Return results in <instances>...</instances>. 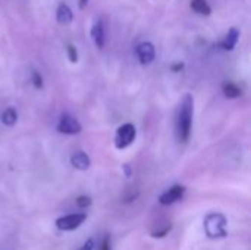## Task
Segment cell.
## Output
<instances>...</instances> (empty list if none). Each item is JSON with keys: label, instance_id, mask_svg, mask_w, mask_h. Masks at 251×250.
<instances>
[{"label": "cell", "instance_id": "6da1fadb", "mask_svg": "<svg viewBox=\"0 0 251 250\" xmlns=\"http://www.w3.org/2000/svg\"><path fill=\"white\" fill-rule=\"evenodd\" d=\"M193 112H194V100L191 94H185L176 119V134L181 143H185L190 139L191 134V125H193Z\"/></svg>", "mask_w": 251, "mask_h": 250}, {"label": "cell", "instance_id": "7a4b0ae2", "mask_svg": "<svg viewBox=\"0 0 251 250\" xmlns=\"http://www.w3.org/2000/svg\"><path fill=\"white\" fill-rule=\"evenodd\" d=\"M228 220L222 214H210L204 220V231L210 239H221L228 234Z\"/></svg>", "mask_w": 251, "mask_h": 250}, {"label": "cell", "instance_id": "3957f363", "mask_svg": "<svg viewBox=\"0 0 251 250\" xmlns=\"http://www.w3.org/2000/svg\"><path fill=\"white\" fill-rule=\"evenodd\" d=\"M137 131L132 124H124L118 128L115 136V146L116 149H125L131 146V143L135 140Z\"/></svg>", "mask_w": 251, "mask_h": 250}, {"label": "cell", "instance_id": "277c9868", "mask_svg": "<svg viewBox=\"0 0 251 250\" xmlns=\"http://www.w3.org/2000/svg\"><path fill=\"white\" fill-rule=\"evenodd\" d=\"M85 220H87L85 214H72V215L60 217L59 220H56V228L60 231H72L78 228Z\"/></svg>", "mask_w": 251, "mask_h": 250}, {"label": "cell", "instance_id": "5b68a950", "mask_svg": "<svg viewBox=\"0 0 251 250\" xmlns=\"http://www.w3.org/2000/svg\"><path fill=\"white\" fill-rule=\"evenodd\" d=\"M82 130L81 124L78 122V119H75L74 116L65 113L60 116V121L57 124V131L62 133V134H69V136H74V134H79Z\"/></svg>", "mask_w": 251, "mask_h": 250}, {"label": "cell", "instance_id": "8992f818", "mask_svg": "<svg viewBox=\"0 0 251 250\" xmlns=\"http://www.w3.org/2000/svg\"><path fill=\"white\" fill-rule=\"evenodd\" d=\"M184 193H185V187L184 186H174V187H171L169 190H166L159 197V202H160V205H165V206L174 205L175 202H178V200L182 199Z\"/></svg>", "mask_w": 251, "mask_h": 250}, {"label": "cell", "instance_id": "52a82bcc", "mask_svg": "<svg viewBox=\"0 0 251 250\" xmlns=\"http://www.w3.org/2000/svg\"><path fill=\"white\" fill-rule=\"evenodd\" d=\"M137 56L140 59V62L143 65H149L154 60V56H156V50H154V46L149 41H144L141 43L138 47H137Z\"/></svg>", "mask_w": 251, "mask_h": 250}, {"label": "cell", "instance_id": "ba28073f", "mask_svg": "<svg viewBox=\"0 0 251 250\" xmlns=\"http://www.w3.org/2000/svg\"><path fill=\"white\" fill-rule=\"evenodd\" d=\"M91 38H93L97 49L104 47V25H103L101 19L96 21L94 25L91 27Z\"/></svg>", "mask_w": 251, "mask_h": 250}, {"label": "cell", "instance_id": "9c48e42d", "mask_svg": "<svg viewBox=\"0 0 251 250\" xmlns=\"http://www.w3.org/2000/svg\"><path fill=\"white\" fill-rule=\"evenodd\" d=\"M71 164L74 168L79 169V171H87L91 165V161H90V156L85 153V152H75L72 156H71Z\"/></svg>", "mask_w": 251, "mask_h": 250}, {"label": "cell", "instance_id": "30bf717a", "mask_svg": "<svg viewBox=\"0 0 251 250\" xmlns=\"http://www.w3.org/2000/svg\"><path fill=\"white\" fill-rule=\"evenodd\" d=\"M56 21L60 25H69L74 21V13L71 10V7L65 3H60L57 10H56Z\"/></svg>", "mask_w": 251, "mask_h": 250}, {"label": "cell", "instance_id": "8fae6325", "mask_svg": "<svg viewBox=\"0 0 251 250\" xmlns=\"http://www.w3.org/2000/svg\"><path fill=\"white\" fill-rule=\"evenodd\" d=\"M238 38H240V31L237 28H231L228 31V34L225 35V40L221 43V46L225 49V50H232L237 43H238Z\"/></svg>", "mask_w": 251, "mask_h": 250}, {"label": "cell", "instance_id": "7c38bea8", "mask_svg": "<svg viewBox=\"0 0 251 250\" xmlns=\"http://www.w3.org/2000/svg\"><path fill=\"white\" fill-rule=\"evenodd\" d=\"M191 9L196 10L197 13L206 15V16H209V15L212 13V9H210L207 0H193V1H191Z\"/></svg>", "mask_w": 251, "mask_h": 250}, {"label": "cell", "instance_id": "4fadbf2b", "mask_svg": "<svg viewBox=\"0 0 251 250\" xmlns=\"http://www.w3.org/2000/svg\"><path fill=\"white\" fill-rule=\"evenodd\" d=\"M18 121V113L13 108H7L3 113H1V122L7 127H13Z\"/></svg>", "mask_w": 251, "mask_h": 250}, {"label": "cell", "instance_id": "5bb4252c", "mask_svg": "<svg viewBox=\"0 0 251 250\" xmlns=\"http://www.w3.org/2000/svg\"><path fill=\"white\" fill-rule=\"evenodd\" d=\"M224 94L228 99H237V97L241 96V90L235 84H232V83H225L224 84Z\"/></svg>", "mask_w": 251, "mask_h": 250}, {"label": "cell", "instance_id": "9a60e30c", "mask_svg": "<svg viewBox=\"0 0 251 250\" xmlns=\"http://www.w3.org/2000/svg\"><path fill=\"white\" fill-rule=\"evenodd\" d=\"M171 230H172V224L166 225L165 228H162V230H159V231H156V233H151V237H153V239H162V237L168 236V234L171 233Z\"/></svg>", "mask_w": 251, "mask_h": 250}, {"label": "cell", "instance_id": "2e32d148", "mask_svg": "<svg viewBox=\"0 0 251 250\" xmlns=\"http://www.w3.org/2000/svg\"><path fill=\"white\" fill-rule=\"evenodd\" d=\"M68 57L72 63H76L78 62V52H76V47L75 46H68Z\"/></svg>", "mask_w": 251, "mask_h": 250}, {"label": "cell", "instance_id": "e0dca14e", "mask_svg": "<svg viewBox=\"0 0 251 250\" xmlns=\"http://www.w3.org/2000/svg\"><path fill=\"white\" fill-rule=\"evenodd\" d=\"M76 205L79 206V208H88L90 205H91V197H88V196H79L78 199H76Z\"/></svg>", "mask_w": 251, "mask_h": 250}, {"label": "cell", "instance_id": "ac0fdd59", "mask_svg": "<svg viewBox=\"0 0 251 250\" xmlns=\"http://www.w3.org/2000/svg\"><path fill=\"white\" fill-rule=\"evenodd\" d=\"M32 84H34L35 88H41L43 87V77L37 71L32 72Z\"/></svg>", "mask_w": 251, "mask_h": 250}, {"label": "cell", "instance_id": "d6986e66", "mask_svg": "<svg viewBox=\"0 0 251 250\" xmlns=\"http://www.w3.org/2000/svg\"><path fill=\"white\" fill-rule=\"evenodd\" d=\"M79 250H94V240H93V239L87 240V242L84 243V246Z\"/></svg>", "mask_w": 251, "mask_h": 250}, {"label": "cell", "instance_id": "ffe728a7", "mask_svg": "<svg viewBox=\"0 0 251 250\" xmlns=\"http://www.w3.org/2000/svg\"><path fill=\"white\" fill-rule=\"evenodd\" d=\"M100 250H110V246H109V239L106 237L101 243V249Z\"/></svg>", "mask_w": 251, "mask_h": 250}, {"label": "cell", "instance_id": "44dd1931", "mask_svg": "<svg viewBox=\"0 0 251 250\" xmlns=\"http://www.w3.org/2000/svg\"><path fill=\"white\" fill-rule=\"evenodd\" d=\"M182 68H184V63H175V65L172 66V71L176 72V71H179V69H182Z\"/></svg>", "mask_w": 251, "mask_h": 250}, {"label": "cell", "instance_id": "7402d4cb", "mask_svg": "<svg viewBox=\"0 0 251 250\" xmlns=\"http://www.w3.org/2000/svg\"><path fill=\"white\" fill-rule=\"evenodd\" d=\"M87 4H88V0H79V3H78V6H79V9L82 10V9H85L87 7Z\"/></svg>", "mask_w": 251, "mask_h": 250}, {"label": "cell", "instance_id": "603a6c76", "mask_svg": "<svg viewBox=\"0 0 251 250\" xmlns=\"http://www.w3.org/2000/svg\"><path fill=\"white\" fill-rule=\"evenodd\" d=\"M124 169H125V175L129 178V177H131V169H129V165H124Z\"/></svg>", "mask_w": 251, "mask_h": 250}]
</instances>
